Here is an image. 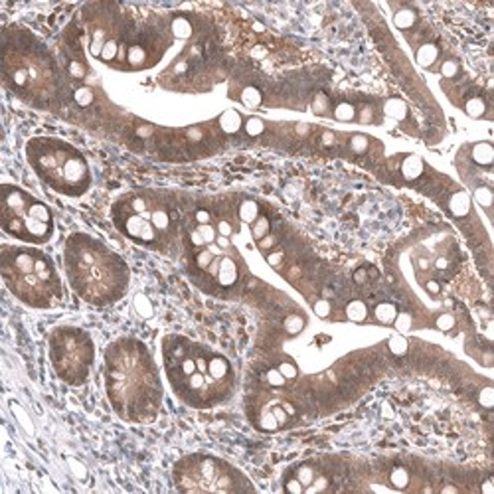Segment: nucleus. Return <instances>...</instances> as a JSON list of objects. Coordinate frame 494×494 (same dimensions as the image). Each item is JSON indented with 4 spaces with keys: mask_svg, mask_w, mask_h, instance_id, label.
<instances>
[{
    "mask_svg": "<svg viewBox=\"0 0 494 494\" xmlns=\"http://www.w3.org/2000/svg\"><path fill=\"white\" fill-rule=\"evenodd\" d=\"M394 20H396V26H398V28L407 30V28H411L413 22H415V12L409 10V8H403V10H400V12L394 16Z\"/></svg>",
    "mask_w": 494,
    "mask_h": 494,
    "instance_id": "20",
    "label": "nucleus"
},
{
    "mask_svg": "<svg viewBox=\"0 0 494 494\" xmlns=\"http://www.w3.org/2000/svg\"><path fill=\"white\" fill-rule=\"evenodd\" d=\"M95 99L93 91L89 89V87H79L77 91H75V101L81 105V107H87V105H91Z\"/></svg>",
    "mask_w": 494,
    "mask_h": 494,
    "instance_id": "27",
    "label": "nucleus"
},
{
    "mask_svg": "<svg viewBox=\"0 0 494 494\" xmlns=\"http://www.w3.org/2000/svg\"><path fill=\"white\" fill-rule=\"evenodd\" d=\"M423 170H425V164L419 156H407V158L401 162V172H403V176L409 178V180L419 178V176L423 174Z\"/></svg>",
    "mask_w": 494,
    "mask_h": 494,
    "instance_id": "9",
    "label": "nucleus"
},
{
    "mask_svg": "<svg viewBox=\"0 0 494 494\" xmlns=\"http://www.w3.org/2000/svg\"><path fill=\"white\" fill-rule=\"evenodd\" d=\"M2 230L8 236L44 243L53 234V217L46 204L18 186H2Z\"/></svg>",
    "mask_w": 494,
    "mask_h": 494,
    "instance_id": "4",
    "label": "nucleus"
},
{
    "mask_svg": "<svg viewBox=\"0 0 494 494\" xmlns=\"http://www.w3.org/2000/svg\"><path fill=\"white\" fill-rule=\"evenodd\" d=\"M346 316L350 320H354V322H364L366 316H368V306L364 305L362 301H352L346 306Z\"/></svg>",
    "mask_w": 494,
    "mask_h": 494,
    "instance_id": "14",
    "label": "nucleus"
},
{
    "mask_svg": "<svg viewBox=\"0 0 494 494\" xmlns=\"http://www.w3.org/2000/svg\"><path fill=\"white\" fill-rule=\"evenodd\" d=\"M437 58H439V49L433 46V44H423V46L417 49V53H415L417 64L423 66V68L433 66V64L437 62Z\"/></svg>",
    "mask_w": 494,
    "mask_h": 494,
    "instance_id": "11",
    "label": "nucleus"
},
{
    "mask_svg": "<svg viewBox=\"0 0 494 494\" xmlns=\"http://www.w3.org/2000/svg\"><path fill=\"white\" fill-rule=\"evenodd\" d=\"M117 53H119V44H117V40H107L105 42V46H103V49H101V53H99V58L105 62V64H109V62H113L115 58H117Z\"/></svg>",
    "mask_w": 494,
    "mask_h": 494,
    "instance_id": "21",
    "label": "nucleus"
},
{
    "mask_svg": "<svg viewBox=\"0 0 494 494\" xmlns=\"http://www.w3.org/2000/svg\"><path fill=\"white\" fill-rule=\"evenodd\" d=\"M66 273L73 291L91 305L119 301L129 285V267L97 239L75 234L66 243Z\"/></svg>",
    "mask_w": 494,
    "mask_h": 494,
    "instance_id": "1",
    "label": "nucleus"
},
{
    "mask_svg": "<svg viewBox=\"0 0 494 494\" xmlns=\"http://www.w3.org/2000/svg\"><path fill=\"white\" fill-rule=\"evenodd\" d=\"M267 381L271 386H275V388H281V386H285L287 379H285V376H283L279 370H269L267 372Z\"/></svg>",
    "mask_w": 494,
    "mask_h": 494,
    "instance_id": "37",
    "label": "nucleus"
},
{
    "mask_svg": "<svg viewBox=\"0 0 494 494\" xmlns=\"http://www.w3.org/2000/svg\"><path fill=\"white\" fill-rule=\"evenodd\" d=\"M305 326V318L303 316H297V314H293V316H289L287 320H285V328L289 334H299L301 330Z\"/></svg>",
    "mask_w": 494,
    "mask_h": 494,
    "instance_id": "26",
    "label": "nucleus"
},
{
    "mask_svg": "<svg viewBox=\"0 0 494 494\" xmlns=\"http://www.w3.org/2000/svg\"><path fill=\"white\" fill-rule=\"evenodd\" d=\"M259 215V206L253 202V200H245L241 206H239V217H241V222H245V224H253L255 219H257Z\"/></svg>",
    "mask_w": 494,
    "mask_h": 494,
    "instance_id": "15",
    "label": "nucleus"
},
{
    "mask_svg": "<svg viewBox=\"0 0 494 494\" xmlns=\"http://www.w3.org/2000/svg\"><path fill=\"white\" fill-rule=\"evenodd\" d=\"M2 277L22 303L38 308L62 301V283L46 253L30 247H2Z\"/></svg>",
    "mask_w": 494,
    "mask_h": 494,
    "instance_id": "2",
    "label": "nucleus"
},
{
    "mask_svg": "<svg viewBox=\"0 0 494 494\" xmlns=\"http://www.w3.org/2000/svg\"><path fill=\"white\" fill-rule=\"evenodd\" d=\"M478 401L484 405V407H492V388H484L478 396Z\"/></svg>",
    "mask_w": 494,
    "mask_h": 494,
    "instance_id": "39",
    "label": "nucleus"
},
{
    "mask_svg": "<svg viewBox=\"0 0 494 494\" xmlns=\"http://www.w3.org/2000/svg\"><path fill=\"white\" fill-rule=\"evenodd\" d=\"M217 232L222 234V237H230L232 236V226H230V222H219V226H217Z\"/></svg>",
    "mask_w": 494,
    "mask_h": 494,
    "instance_id": "40",
    "label": "nucleus"
},
{
    "mask_svg": "<svg viewBox=\"0 0 494 494\" xmlns=\"http://www.w3.org/2000/svg\"><path fill=\"white\" fill-rule=\"evenodd\" d=\"M285 488H287L289 492H295V494L305 492V486L301 484V480H299V478H291V480L285 484Z\"/></svg>",
    "mask_w": 494,
    "mask_h": 494,
    "instance_id": "38",
    "label": "nucleus"
},
{
    "mask_svg": "<svg viewBox=\"0 0 494 494\" xmlns=\"http://www.w3.org/2000/svg\"><path fill=\"white\" fill-rule=\"evenodd\" d=\"M425 289L431 293V295H439V291H441V285L437 281H427V285H425Z\"/></svg>",
    "mask_w": 494,
    "mask_h": 494,
    "instance_id": "42",
    "label": "nucleus"
},
{
    "mask_svg": "<svg viewBox=\"0 0 494 494\" xmlns=\"http://www.w3.org/2000/svg\"><path fill=\"white\" fill-rule=\"evenodd\" d=\"M241 101H243V105H247V107H257L259 103H261V93H259L257 87H245L243 91H241Z\"/></svg>",
    "mask_w": 494,
    "mask_h": 494,
    "instance_id": "22",
    "label": "nucleus"
},
{
    "mask_svg": "<svg viewBox=\"0 0 494 494\" xmlns=\"http://www.w3.org/2000/svg\"><path fill=\"white\" fill-rule=\"evenodd\" d=\"M215 277L222 287H234L239 277L237 271V263L232 257H219L217 259V269H215Z\"/></svg>",
    "mask_w": 494,
    "mask_h": 494,
    "instance_id": "6",
    "label": "nucleus"
},
{
    "mask_svg": "<svg viewBox=\"0 0 494 494\" xmlns=\"http://www.w3.org/2000/svg\"><path fill=\"white\" fill-rule=\"evenodd\" d=\"M388 346H390V350L396 354V356H403V354L407 352V340L403 338V336H392L390 338V342H388Z\"/></svg>",
    "mask_w": 494,
    "mask_h": 494,
    "instance_id": "24",
    "label": "nucleus"
},
{
    "mask_svg": "<svg viewBox=\"0 0 494 494\" xmlns=\"http://www.w3.org/2000/svg\"><path fill=\"white\" fill-rule=\"evenodd\" d=\"M219 127H222L224 133L234 135V133H237V131L241 129V115H239L237 111H226V113H222V117H219Z\"/></svg>",
    "mask_w": 494,
    "mask_h": 494,
    "instance_id": "10",
    "label": "nucleus"
},
{
    "mask_svg": "<svg viewBox=\"0 0 494 494\" xmlns=\"http://www.w3.org/2000/svg\"><path fill=\"white\" fill-rule=\"evenodd\" d=\"M312 308H314L316 316H320V318H326V316L330 314V310H332V306H330L328 301H316V303L312 305Z\"/></svg>",
    "mask_w": 494,
    "mask_h": 494,
    "instance_id": "36",
    "label": "nucleus"
},
{
    "mask_svg": "<svg viewBox=\"0 0 494 494\" xmlns=\"http://www.w3.org/2000/svg\"><path fill=\"white\" fill-rule=\"evenodd\" d=\"M332 115H334V119H338V121H352V119H356V109H354L352 103H348V101H340V103L334 107Z\"/></svg>",
    "mask_w": 494,
    "mask_h": 494,
    "instance_id": "16",
    "label": "nucleus"
},
{
    "mask_svg": "<svg viewBox=\"0 0 494 494\" xmlns=\"http://www.w3.org/2000/svg\"><path fill=\"white\" fill-rule=\"evenodd\" d=\"M435 326L439 330H443V332H447L455 326V318L451 316V314H441V316H437V320H435Z\"/></svg>",
    "mask_w": 494,
    "mask_h": 494,
    "instance_id": "33",
    "label": "nucleus"
},
{
    "mask_svg": "<svg viewBox=\"0 0 494 494\" xmlns=\"http://www.w3.org/2000/svg\"><path fill=\"white\" fill-rule=\"evenodd\" d=\"M435 267L439 269V271H443V269H447L449 267V259L447 257H439L435 261Z\"/></svg>",
    "mask_w": 494,
    "mask_h": 494,
    "instance_id": "43",
    "label": "nucleus"
},
{
    "mask_svg": "<svg viewBox=\"0 0 494 494\" xmlns=\"http://www.w3.org/2000/svg\"><path fill=\"white\" fill-rule=\"evenodd\" d=\"M449 210L455 213V215H467L469 210H471V200L465 192H455L449 200Z\"/></svg>",
    "mask_w": 494,
    "mask_h": 494,
    "instance_id": "8",
    "label": "nucleus"
},
{
    "mask_svg": "<svg viewBox=\"0 0 494 494\" xmlns=\"http://www.w3.org/2000/svg\"><path fill=\"white\" fill-rule=\"evenodd\" d=\"M49 356L58 376L71 386L83 383L93 364L91 338L77 328H60L51 334Z\"/></svg>",
    "mask_w": 494,
    "mask_h": 494,
    "instance_id": "5",
    "label": "nucleus"
},
{
    "mask_svg": "<svg viewBox=\"0 0 494 494\" xmlns=\"http://www.w3.org/2000/svg\"><path fill=\"white\" fill-rule=\"evenodd\" d=\"M127 62H129L133 68H142V66H146V62H148V51H146V47L141 46V44L131 46L129 47V51H127Z\"/></svg>",
    "mask_w": 494,
    "mask_h": 494,
    "instance_id": "13",
    "label": "nucleus"
},
{
    "mask_svg": "<svg viewBox=\"0 0 494 494\" xmlns=\"http://www.w3.org/2000/svg\"><path fill=\"white\" fill-rule=\"evenodd\" d=\"M277 370H279L283 376H285V379H295V377L299 376L297 366H295V364H291V362H283Z\"/></svg>",
    "mask_w": 494,
    "mask_h": 494,
    "instance_id": "32",
    "label": "nucleus"
},
{
    "mask_svg": "<svg viewBox=\"0 0 494 494\" xmlns=\"http://www.w3.org/2000/svg\"><path fill=\"white\" fill-rule=\"evenodd\" d=\"M251 234H253V237H255L257 241H261L263 237L269 234V219H267V217H257V219L253 222Z\"/></svg>",
    "mask_w": 494,
    "mask_h": 494,
    "instance_id": "23",
    "label": "nucleus"
},
{
    "mask_svg": "<svg viewBox=\"0 0 494 494\" xmlns=\"http://www.w3.org/2000/svg\"><path fill=\"white\" fill-rule=\"evenodd\" d=\"M472 160L478 166H486L488 168L494 160L492 144L490 142H478V144H474V148H472Z\"/></svg>",
    "mask_w": 494,
    "mask_h": 494,
    "instance_id": "7",
    "label": "nucleus"
},
{
    "mask_svg": "<svg viewBox=\"0 0 494 494\" xmlns=\"http://www.w3.org/2000/svg\"><path fill=\"white\" fill-rule=\"evenodd\" d=\"M441 73L447 77V79H453L455 75H459V64L457 62H443V66H441Z\"/></svg>",
    "mask_w": 494,
    "mask_h": 494,
    "instance_id": "34",
    "label": "nucleus"
},
{
    "mask_svg": "<svg viewBox=\"0 0 494 494\" xmlns=\"http://www.w3.org/2000/svg\"><path fill=\"white\" fill-rule=\"evenodd\" d=\"M465 111H467L471 117H482L484 111H486V103H484V99H480V97H471V99L465 103Z\"/></svg>",
    "mask_w": 494,
    "mask_h": 494,
    "instance_id": "18",
    "label": "nucleus"
},
{
    "mask_svg": "<svg viewBox=\"0 0 494 494\" xmlns=\"http://www.w3.org/2000/svg\"><path fill=\"white\" fill-rule=\"evenodd\" d=\"M350 148H352L354 152H364V150H368V137H364V135H354L352 139H350Z\"/></svg>",
    "mask_w": 494,
    "mask_h": 494,
    "instance_id": "30",
    "label": "nucleus"
},
{
    "mask_svg": "<svg viewBox=\"0 0 494 494\" xmlns=\"http://www.w3.org/2000/svg\"><path fill=\"white\" fill-rule=\"evenodd\" d=\"M68 71H70L71 77H83V75H85V64L73 60V62L68 64Z\"/></svg>",
    "mask_w": 494,
    "mask_h": 494,
    "instance_id": "35",
    "label": "nucleus"
},
{
    "mask_svg": "<svg viewBox=\"0 0 494 494\" xmlns=\"http://www.w3.org/2000/svg\"><path fill=\"white\" fill-rule=\"evenodd\" d=\"M390 480H392V484H394L396 488L403 490V488H407L411 476H409V472H407L405 467H396V469L392 471V474H390Z\"/></svg>",
    "mask_w": 494,
    "mask_h": 494,
    "instance_id": "17",
    "label": "nucleus"
},
{
    "mask_svg": "<svg viewBox=\"0 0 494 494\" xmlns=\"http://www.w3.org/2000/svg\"><path fill=\"white\" fill-rule=\"evenodd\" d=\"M354 279H356L358 283H362L364 279H366V271H362V269H360V271H358V273L354 275Z\"/></svg>",
    "mask_w": 494,
    "mask_h": 494,
    "instance_id": "44",
    "label": "nucleus"
},
{
    "mask_svg": "<svg viewBox=\"0 0 494 494\" xmlns=\"http://www.w3.org/2000/svg\"><path fill=\"white\" fill-rule=\"evenodd\" d=\"M265 131V123L261 121L259 117H251L247 119V123H245V133L249 135V137H257Z\"/></svg>",
    "mask_w": 494,
    "mask_h": 494,
    "instance_id": "25",
    "label": "nucleus"
},
{
    "mask_svg": "<svg viewBox=\"0 0 494 494\" xmlns=\"http://www.w3.org/2000/svg\"><path fill=\"white\" fill-rule=\"evenodd\" d=\"M482 490H484V492H490V494H492V484H490V480H486V482H484Z\"/></svg>",
    "mask_w": 494,
    "mask_h": 494,
    "instance_id": "45",
    "label": "nucleus"
},
{
    "mask_svg": "<svg viewBox=\"0 0 494 494\" xmlns=\"http://www.w3.org/2000/svg\"><path fill=\"white\" fill-rule=\"evenodd\" d=\"M26 154L38 176L60 194L81 196L91 184L89 166L83 154L68 142L34 139L28 142Z\"/></svg>",
    "mask_w": 494,
    "mask_h": 494,
    "instance_id": "3",
    "label": "nucleus"
},
{
    "mask_svg": "<svg viewBox=\"0 0 494 494\" xmlns=\"http://www.w3.org/2000/svg\"><path fill=\"white\" fill-rule=\"evenodd\" d=\"M312 111L318 113V115H324L328 111V99L324 95H316L314 101H312Z\"/></svg>",
    "mask_w": 494,
    "mask_h": 494,
    "instance_id": "31",
    "label": "nucleus"
},
{
    "mask_svg": "<svg viewBox=\"0 0 494 494\" xmlns=\"http://www.w3.org/2000/svg\"><path fill=\"white\" fill-rule=\"evenodd\" d=\"M474 194H476V200L480 202V206H484L488 210L490 208V202H492V192H490V188H484V186L482 188H476Z\"/></svg>",
    "mask_w": 494,
    "mask_h": 494,
    "instance_id": "29",
    "label": "nucleus"
},
{
    "mask_svg": "<svg viewBox=\"0 0 494 494\" xmlns=\"http://www.w3.org/2000/svg\"><path fill=\"white\" fill-rule=\"evenodd\" d=\"M374 314H376V318L381 324H394L396 318H398V308L392 303H379L376 306V310H374Z\"/></svg>",
    "mask_w": 494,
    "mask_h": 494,
    "instance_id": "12",
    "label": "nucleus"
},
{
    "mask_svg": "<svg viewBox=\"0 0 494 494\" xmlns=\"http://www.w3.org/2000/svg\"><path fill=\"white\" fill-rule=\"evenodd\" d=\"M172 30H174V34L176 36H190V32H192V26H190V22L186 20V18H176L174 20V24H172Z\"/></svg>",
    "mask_w": 494,
    "mask_h": 494,
    "instance_id": "28",
    "label": "nucleus"
},
{
    "mask_svg": "<svg viewBox=\"0 0 494 494\" xmlns=\"http://www.w3.org/2000/svg\"><path fill=\"white\" fill-rule=\"evenodd\" d=\"M196 222L198 224H210V213L206 212V210H198L196 212Z\"/></svg>",
    "mask_w": 494,
    "mask_h": 494,
    "instance_id": "41",
    "label": "nucleus"
},
{
    "mask_svg": "<svg viewBox=\"0 0 494 494\" xmlns=\"http://www.w3.org/2000/svg\"><path fill=\"white\" fill-rule=\"evenodd\" d=\"M386 113H388L390 117L403 119L405 115H407V107H405V103L400 101V99H390V101L386 103Z\"/></svg>",
    "mask_w": 494,
    "mask_h": 494,
    "instance_id": "19",
    "label": "nucleus"
}]
</instances>
